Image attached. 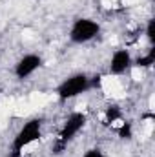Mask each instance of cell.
<instances>
[{"label": "cell", "instance_id": "cell-1", "mask_svg": "<svg viewBox=\"0 0 155 157\" xmlns=\"http://www.w3.org/2000/svg\"><path fill=\"white\" fill-rule=\"evenodd\" d=\"M88 90H89V77L86 73H75L59 84L57 95L60 101H70V99H75L78 95L86 93Z\"/></svg>", "mask_w": 155, "mask_h": 157}, {"label": "cell", "instance_id": "cell-2", "mask_svg": "<svg viewBox=\"0 0 155 157\" xmlns=\"http://www.w3.org/2000/svg\"><path fill=\"white\" fill-rule=\"evenodd\" d=\"M40 135H42V121L40 119H31V121L24 122V126L17 132V135L13 139L11 150L22 152L26 146H29L31 143L39 141Z\"/></svg>", "mask_w": 155, "mask_h": 157}, {"label": "cell", "instance_id": "cell-3", "mask_svg": "<svg viewBox=\"0 0 155 157\" xmlns=\"http://www.w3.org/2000/svg\"><path fill=\"white\" fill-rule=\"evenodd\" d=\"M99 33H100L99 22H95L91 18H77L70 29V40L75 44H86V42L93 40Z\"/></svg>", "mask_w": 155, "mask_h": 157}, {"label": "cell", "instance_id": "cell-4", "mask_svg": "<svg viewBox=\"0 0 155 157\" xmlns=\"http://www.w3.org/2000/svg\"><path fill=\"white\" fill-rule=\"evenodd\" d=\"M86 115L84 113H80V112H73L70 117L66 119V122H64V126H62V130H60V133H59V141L60 143H64V144H68L75 135H77L78 132L86 126Z\"/></svg>", "mask_w": 155, "mask_h": 157}, {"label": "cell", "instance_id": "cell-5", "mask_svg": "<svg viewBox=\"0 0 155 157\" xmlns=\"http://www.w3.org/2000/svg\"><path fill=\"white\" fill-rule=\"evenodd\" d=\"M40 66H42V57L37 53H28L22 59H18V62L15 64V77L18 80H24L31 77Z\"/></svg>", "mask_w": 155, "mask_h": 157}, {"label": "cell", "instance_id": "cell-6", "mask_svg": "<svg viewBox=\"0 0 155 157\" xmlns=\"http://www.w3.org/2000/svg\"><path fill=\"white\" fill-rule=\"evenodd\" d=\"M131 60H133L131 53L126 48L117 49L115 53L112 55V59H110V73L112 75H122V73H126L130 70V66H131Z\"/></svg>", "mask_w": 155, "mask_h": 157}, {"label": "cell", "instance_id": "cell-7", "mask_svg": "<svg viewBox=\"0 0 155 157\" xmlns=\"http://www.w3.org/2000/svg\"><path fill=\"white\" fill-rule=\"evenodd\" d=\"M131 64L137 66V68H144V70H146V68H152L155 64V48H150V51H148L146 55H142V57L131 60Z\"/></svg>", "mask_w": 155, "mask_h": 157}, {"label": "cell", "instance_id": "cell-8", "mask_svg": "<svg viewBox=\"0 0 155 157\" xmlns=\"http://www.w3.org/2000/svg\"><path fill=\"white\" fill-rule=\"evenodd\" d=\"M122 119V110L119 106H108L106 112H104V121L106 124H113V122H119Z\"/></svg>", "mask_w": 155, "mask_h": 157}, {"label": "cell", "instance_id": "cell-9", "mask_svg": "<svg viewBox=\"0 0 155 157\" xmlns=\"http://www.w3.org/2000/svg\"><path fill=\"white\" fill-rule=\"evenodd\" d=\"M115 132L120 139H131L133 137V126H131V122H122Z\"/></svg>", "mask_w": 155, "mask_h": 157}, {"label": "cell", "instance_id": "cell-10", "mask_svg": "<svg viewBox=\"0 0 155 157\" xmlns=\"http://www.w3.org/2000/svg\"><path fill=\"white\" fill-rule=\"evenodd\" d=\"M144 33H146V39L153 44V42H155V18H150V20H148Z\"/></svg>", "mask_w": 155, "mask_h": 157}, {"label": "cell", "instance_id": "cell-11", "mask_svg": "<svg viewBox=\"0 0 155 157\" xmlns=\"http://www.w3.org/2000/svg\"><path fill=\"white\" fill-rule=\"evenodd\" d=\"M82 157H106V155H104V152L100 148H89Z\"/></svg>", "mask_w": 155, "mask_h": 157}, {"label": "cell", "instance_id": "cell-12", "mask_svg": "<svg viewBox=\"0 0 155 157\" xmlns=\"http://www.w3.org/2000/svg\"><path fill=\"white\" fill-rule=\"evenodd\" d=\"M7 157H22V152H17V150H11Z\"/></svg>", "mask_w": 155, "mask_h": 157}, {"label": "cell", "instance_id": "cell-13", "mask_svg": "<svg viewBox=\"0 0 155 157\" xmlns=\"http://www.w3.org/2000/svg\"><path fill=\"white\" fill-rule=\"evenodd\" d=\"M0 91H2V88H0Z\"/></svg>", "mask_w": 155, "mask_h": 157}]
</instances>
